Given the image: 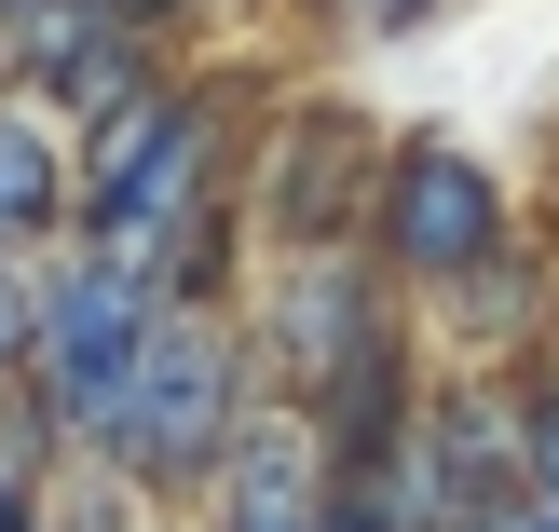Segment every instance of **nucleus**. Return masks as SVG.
I'll return each mask as SVG.
<instances>
[{"mask_svg":"<svg viewBox=\"0 0 559 532\" xmlns=\"http://www.w3.org/2000/svg\"><path fill=\"white\" fill-rule=\"evenodd\" d=\"M55 205V164H41V137L27 123H0V218H41Z\"/></svg>","mask_w":559,"mask_h":532,"instance_id":"1","label":"nucleus"}]
</instances>
